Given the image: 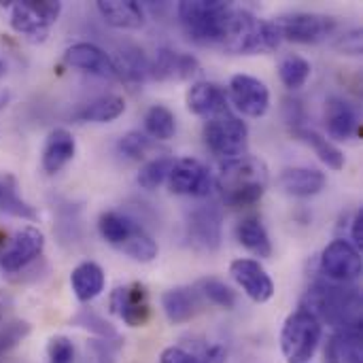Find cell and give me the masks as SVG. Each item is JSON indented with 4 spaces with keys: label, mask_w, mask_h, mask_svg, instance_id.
<instances>
[{
    "label": "cell",
    "mask_w": 363,
    "mask_h": 363,
    "mask_svg": "<svg viewBox=\"0 0 363 363\" xmlns=\"http://www.w3.org/2000/svg\"><path fill=\"white\" fill-rule=\"evenodd\" d=\"M304 311L336 332L362 328V294L355 287L315 283L304 296Z\"/></svg>",
    "instance_id": "obj_1"
},
{
    "label": "cell",
    "mask_w": 363,
    "mask_h": 363,
    "mask_svg": "<svg viewBox=\"0 0 363 363\" xmlns=\"http://www.w3.org/2000/svg\"><path fill=\"white\" fill-rule=\"evenodd\" d=\"M268 168L253 155L228 160L217 177V187L223 200L232 206H251L262 200L268 187Z\"/></svg>",
    "instance_id": "obj_2"
},
{
    "label": "cell",
    "mask_w": 363,
    "mask_h": 363,
    "mask_svg": "<svg viewBox=\"0 0 363 363\" xmlns=\"http://www.w3.org/2000/svg\"><path fill=\"white\" fill-rule=\"evenodd\" d=\"M281 32L274 21H264L242 9H230L221 47L230 53L257 55L274 51L281 45Z\"/></svg>",
    "instance_id": "obj_3"
},
{
    "label": "cell",
    "mask_w": 363,
    "mask_h": 363,
    "mask_svg": "<svg viewBox=\"0 0 363 363\" xmlns=\"http://www.w3.org/2000/svg\"><path fill=\"white\" fill-rule=\"evenodd\" d=\"M230 9L232 4L221 0H185L177 6V13L191 40L200 45H221Z\"/></svg>",
    "instance_id": "obj_4"
},
{
    "label": "cell",
    "mask_w": 363,
    "mask_h": 363,
    "mask_svg": "<svg viewBox=\"0 0 363 363\" xmlns=\"http://www.w3.org/2000/svg\"><path fill=\"white\" fill-rule=\"evenodd\" d=\"M98 230L108 245L117 247L119 251H123L125 255H130L140 264H149L157 257L155 240L136 221H132L121 213L115 211L102 213L98 221Z\"/></svg>",
    "instance_id": "obj_5"
},
{
    "label": "cell",
    "mask_w": 363,
    "mask_h": 363,
    "mask_svg": "<svg viewBox=\"0 0 363 363\" xmlns=\"http://www.w3.org/2000/svg\"><path fill=\"white\" fill-rule=\"evenodd\" d=\"M321 342V323L304 308L291 313L281 332V349L287 363H306Z\"/></svg>",
    "instance_id": "obj_6"
},
{
    "label": "cell",
    "mask_w": 363,
    "mask_h": 363,
    "mask_svg": "<svg viewBox=\"0 0 363 363\" xmlns=\"http://www.w3.org/2000/svg\"><path fill=\"white\" fill-rule=\"evenodd\" d=\"M204 143L215 155H219L228 162V160L240 157L245 153L247 143H249V128L240 117H236L228 108V111L206 119Z\"/></svg>",
    "instance_id": "obj_7"
},
{
    "label": "cell",
    "mask_w": 363,
    "mask_h": 363,
    "mask_svg": "<svg viewBox=\"0 0 363 363\" xmlns=\"http://www.w3.org/2000/svg\"><path fill=\"white\" fill-rule=\"evenodd\" d=\"M274 23L283 40H291L300 45L321 43L330 38L338 28V21L334 17L321 13H287L274 19Z\"/></svg>",
    "instance_id": "obj_8"
},
{
    "label": "cell",
    "mask_w": 363,
    "mask_h": 363,
    "mask_svg": "<svg viewBox=\"0 0 363 363\" xmlns=\"http://www.w3.org/2000/svg\"><path fill=\"white\" fill-rule=\"evenodd\" d=\"M62 13L60 2H17L11 11V26L15 32L26 34L32 40H45L49 34V26L57 21Z\"/></svg>",
    "instance_id": "obj_9"
},
{
    "label": "cell",
    "mask_w": 363,
    "mask_h": 363,
    "mask_svg": "<svg viewBox=\"0 0 363 363\" xmlns=\"http://www.w3.org/2000/svg\"><path fill=\"white\" fill-rule=\"evenodd\" d=\"M230 98L236 111L247 117H264L270 108V89L251 74H234L230 81Z\"/></svg>",
    "instance_id": "obj_10"
},
{
    "label": "cell",
    "mask_w": 363,
    "mask_h": 363,
    "mask_svg": "<svg viewBox=\"0 0 363 363\" xmlns=\"http://www.w3.org/2000/svg\"><path fill=\"white\" fill-rule=\"evenodd\" d=\"M168 185L179 196L206 198L213 191V177L202 162L185 157L174 160V166L168 174Z\"/></svg>",
    "instance_id": "obj_11"
},
{
    "label": "cell",
    "mask_w": 363,
    "mask_h": 363,
    "mask_svg": "<svg viewBox=\"0 0 363 363\" xmlns=\"http://www.w3.org/2000/svg\"><path fill=\"white\" fill-rule=\"evenodd\" d=\"M111 311L130 328H143L151 319V304L145 285L132 283L111 294Z\"/></svg>",
    "instance_id": "obj_12"
},
{
    "label": "cell",
    "mask_w": 363,
    "mask_h": 363,
    "mask_svg": "<svg viewBox=\"0 0 363 363\" xmlns=\"http://www.w3.org/2000/svg\"><path fill=\"white\" fill-rule=\"evenodd\" d=\"M321 270L338 283H351L362 277L363 262L359 251L347 240H334L323 249Z\"/></svg>",
    "instance_id": "obj_13"
},
{
    "label": "cell",
    "mask_w": 363,
    "mask_h": 363,
    "mask_svg": "<svg viewBox=\"0 0 363 363\" xmlns=\"http://www.w3.org/2000/svg\"><path fill=\"white\" fill-rule=\"evenodd\" d=\"M45 249V236L38 228H23L19 230L9 247L0 253V268L6 272H17L26 268L30 262H34Z\"/></svg>",
    "instance_id": "obj_14"
},
{
    "label": "cell",
    "mask_w": 363,
    "mask_h": 363,
    "mask_svg": "<svg viewBox=\"0 0 363 363\" xmlns=\"http://www.w3.org/2000/svg\"><path fill=\"white\" fill-rule=\"evenodd\" d=\"M185 234L191 247L200 251H217L221 245V213L215 206H202L189 213Z\"/></svg>",
    "instance_id": "obj_15"
},
{
    "label": "cell",
    "mask_w": 363,
    "mask_h": 363,
    "mask_svg": "<svg viewBox=\"0 0 363 363\" xmlns=\"http://www.w3.org/2000/svg\"><path fill=\"white\" fill-rule=\"evenodd\" d=\"M230 274L245 289V294L257 304H264L274 296V283L270 274L255 259H247V257L234 259L230 264Z\"/></svg>",
    "instance_id": "obj_16"
},
{
    "label": "cell",
    "mask_w": 363,
    "mask_h": 363,
    "mask_svg": "<svg viewBox=\"0 0 363 363\" xmlns=\"http://www.w3.org/2000/svg\"><path fill=\"white\" fill-rule=\"evenodd\" d=\"M64 60L68 66L81 68L85 72H91L102 79H117L113 60L94 43H74L66 49Z\"/></svg>",
    "instance_id": "obj_17"
},
{
    "label": "cell",
    "mask_w": 363,
    "mask_h": 363,
    "mask_svg": "<svg viewBox=\"0 0 363 363\" xmlns=\"http://www.w3.org/2000/svg\"><path fill=\"white\" fill-rule=\"evenodd\" d=\"M200 72V62L194 55L179 53L172 49H160L151 62V77L157 81H185Z\"/></svg>",
    "instance_id": "obj_18"
},
{
    "label": "cell",
    "mask_w": 363,
    "mask_h": 363,
    "mask_svg": "<svg viewBox=\"0 0 363 363\" xmlns=\"http://www.w3.org/2000/svg\"><path fill=\"white\" fill-rule=\"evenodd\" d=\"M187 108L194 115L208 119L228 111L230 106H228V96L219 85L208 83V81H198L187 91Z\"/></svg>",
    "instance_id": "obj_19"
},
{
    "label": "cell",
    "mask_w": 363,
    "mask_h": 363,
    "mask_svg": "<svg viewBox=\"0 0 363 363\" xmlns=\"http://www.w3.org/2000/svg\"><path fill=\"white\" fill-rule=\"evenodd\" d=\"M98 13L108 26L119 30H138L145 26V11L134 0H100Z\"/></svg>",
    "instance_id": "obj_20"
},
{
    "label": "cell",
    "mask_w": 363,
    "mask_h": 363,
    "mask_svg": "<svg viewBox=\"0 0 363 363\" xmlns=\"http://www.w3.org/2000/svg\"><path fill=\"white\" fill-rule=\"evenodd\" d=\"M325 123H328L330 136H334L338 140H347V138L355 136V132L359 128L357 108L342 98H330L328 108H325Z\"/></svg>",
    "instance_id": "obj_21"
},
{
    "label": "cell",
    "mask_w": 363,
    "mask_h": 363,
    "mask_svg": "<svg viewBox=\"0 0 363 363\" xmlns=\"http://www.w3.org/2000/svg\"><path fill=\"white\" fill-rule=\"evenodd\" d=\"M74 151H77L74 136L64 128L53 130L47 136V143L43 147V168H45V172H49V174L60 172L74 157Z\"/></svg>",
    "instance_id": "obj_22"
},
{
    "label": "cell",
    "mask_w": 363,
    "mask_h": 363,
    "mask_svg": "<svg viewBox=\"0 0 363 363\" xmlns=\"http://www.w3.org/2000/svg\"><path fill=\"white\" fill-rule=\"evenodd\" d=\"M279 185L289 196L311 198L325 187V174L315 168H287L281 172Z\"/></svg>",
    "instance_id": "obj_23"
},
{
    "label": "cell",
    "mask_w": 363,
    "mask_h": 363,
    "mask_svg": "<svg viewBox=\"0 0 363 363\" xmlns=\"http://www.w3.org/2000/svg\"><path fill=\"white\" fill-rule=\"evenodd\" d=\"M162 306L170 323H187L200 311V294L191 287H177L162 296Z\"/></svg>",
    "instance_id": "obj_24"
},
{
    "label": "cell",
    "mask_w": 363,
    "mask_h": 363,
    "mask_svg": "<svg viewBox=\"0 0 363 363\" xmlns=\"http://www.w3.org/2000/svg\"><path fill=\"white\" fill-rule=\"evenodd\" d=\"M325 363H363L362 328L336 332L328 342Z\"/></svg>",
    "instance_id": "obj_25"
},
{
    "label": "cell",
    "mask_w": 363,
    "mask_h": 363,
    "mask_svg": "<svg viewBox=\"0 0 363 363\" xmlns=\"http://www.w3.org/2000/svg\"><path fill=\"white\" fill-rule=\"evenodd\" d=\"M70 287L79 302L96 300L104 289V272L96 262L79 264L70 274Z\"/></svg>",
    "instance_id": "obj_26"
},
{
    "label": "cell",
    "mask_w": 363,
    "mask_h": 363,
    "mask_svg": "<svg viewBox=\"0 0 363 363\" xmlns=\"http://www.w3.org/2000/svg\"><path fill=\"white\" fill-rule=\"evenodd\" d=\"M123 111H125V100L121 96L108 94V96H100V98L91 100L89 104H85L77 113V119L85 121V123H108V121H115L117 117H121Z\"/></svg>",
    "instance_id": "obj_27"
},
{
    "label": "cell",
    "mask_w": 363,
    "mask_h": 363,
    "mask_svg": "<svg viewBox=\"0 0 363 363\" xmlns=\"http://www.w3.org/2000/svg\"><path fill=\"white\" fill-rule=\"evenodd\" d=\"M236 238H238V242H240L247 251H251V253L257 255V257H264V259H266V257L272 255L270 236H268L266 228L262 225V221L255 219V217H247V219H242V221L236 225Z\"/></svg>",
    "instance_id": "obj_28"
},
{
    "label": "cell",
    "mask_w": 363,
    "mask_h": 363,
    "mask_svg": "<svg viewBox=\"0 0 363 363\" xmlns=\"http://www.w3.org/2000/svg\"><path fill=\"white\" fill-rule=\"evenodd\" d=\"M115 72L117 77H123L128 81H145L147 77H151V62L147 60V55L138 49V47H123L117 57L113 60Z\"/></svg>",
    "instance_id": "obj_29"
},
{
    "label": "cell",
    "mask_w": 363,
    "mask_h": 363,
    "mask_svg": "<svg viewBox=\"0 0 363 363\" xmlns=\"http://www.w3.org/2000/svg\"><path fill=\"white\" fill-rule=\"evenodd\" d=\"M296 136L302 143H306L328 168H332V170H342L345 168V153L334 143L323 138L319 132L308 130V128H296Z\"/></svg>",
    "instance_id": "obj_30"
},
{
    "label": "cell",
    "mask_w": 363,
    "mask_h": 363,
    "mask_svg": "<svg viewBox=\"0 0 363 363\" xmlns=\"http://www.w3.org/2000/svg\"><path fill=\"white\" fill-rule=\"evenodd\" d=\"M313 66L308 60H304L302 55L289 53L279 62V77L283 81L285 87L289 89H300L306 85V81L311 79Z\"/></svg>",
    "instance_id": "obj_31"
},
{
    "label": "cell",
    "mask_w": 363,
    "mask_h": 363,
    "mask_svg": "<svg viewBox=\"0 0 363 363\" xmlns=\"http://www.w3.org/2000/svg\"><path fill=\"white\" fill-rule=\"evenodd\" d=\"M145 128L147 134L155 140H168L174 136L177 130V119L172 115L170 108H166L164 104H155L147 111L145 115Z\"/></svg>",
    "instance_id": "obj_32"
},
{
    "label": "cell",
    "mask_w": 363,
    "mask_h": 363,
    "mask_svg": "<svg viewBox=\"0 0 363 363\" xmlns=\"http://www.w3.org/2000/svg\"><path fill=\"white\" fill-rule=\"evenodd\" d=\"M0 211L21 219H36V211L17 196V187L11 177H0Z\"/></svg>",
    "instance_id": "obj_33"
},
{
    "label": "cell",
    "mask_w": 363,
    "mask_h": 363,
    "mask_svg": "<svg viewBox=\"0 0 363 363\" xmlns=\"http://www.w3.org/2000/svg\"><path fill=\"white\" fill-rule=\"evenodd\" d=\"M198 294H202L208 302L219 308L232 311L236 306V294L219 279H202L198 283Z\"/></svg>",
    "instance_id": "obj_34"
},
{
    "label": "cell",
    "mask_w": 363,
    "mask_h": 363,
    "mask_svg": "<svg viewBox=\"0 0 363 363\" xmlns=\"http://www.w3.org/2000/svg\"><path fill=\"white\" fill-rule=\"evenodd\" d=\"M172 166H174L172 157H155V160H151L149 164L143 166V170L138 174V185L143 189H149V191L157 189L168 179Z\"/></svg>",
    "instance_id": "obj_35"
},
{
    "label": "cell",
    "mask_w": 363,
    "mask_h": 363,
    "mask_svg": "<svg viewBox=\"0 0 363 363\" xmlns=\"http://www.w3.org/2000/svg\"><path fill=\"white\" fill-rule=\"evenodd\" d=\"M72 323L77 325V328H83V330H89V332H94V334H98L100 338H104L106 342H111V340H119V336H117V332L111 328V323H106L100 315H96V313H91V311H81L74 319H72Z\"/></svg>",
    "instance_id": "obj_36"
},
{
    "label": "cell",
    "mask_w": 363,
    "mask_h": 363,
    "mask_svg": "<svg viewBox=\"0 0 363 363\" xmlns=\"http://www.w3.org/2000/svg\"><path fill=\"white\" fill-rule=\"evenodd\" d=\"M151 147H153L151 138H147V136L140 134V132H128V134L121 136L119 143H117V149H119L125 157H130V160H143V157L151 151Z\"/></svg>",
    "instance_id": "obj_37"
},
{
    "label": "cell",
    "mask_w": 363,
    "mask_h": 363,
    "mask_svg": "<svg viewBox=\"0 0 363 363\" xmlns=\"http://www.w3.org/2000/svg\"><path fill=\"white\" fill-rule=\"evenodd\" d=\"M30 334V323L26 321H13L0 328V353H6L15 349L26 336Z\"/></svg>",
    "instance_id": "obj_38"
},
{
    "label": "cell",
    "mask_w": 363,
    "mask_h": 363,
    "mask_svg": "<svg viewBox=\"0 0 363 363\" xmlns=\"http://www.w3.org/2000/svg\"><path fill=\"white\" fill-rule=\"evenodd\" d=\"M47 355L49 363H74V345L64 336H55L47 345Z\"/></svg>",
    "instance_id": "obj_39"
},
{
    "label": "cell",
    "mask_w": 363,
    "mask_h": 363,
    "mask_svg": "<svg viewBox=\"0 0 363 363\" xmlns=\"http://www.w3.org/2000/svg\"><path fill=\"white\" fill-rule=\"evenodd\" d=\"M160 363H200L194 355H189L187 351L179 349V347H168L162 351Z\"/></svg>",
    "instance_id": "obj_40"
},
{
    "label": "cell",
    "mask_w": 363,
    "mask_h": 363,
    "mask_svg": "<svg viewBox=\"0 0 363 363\" xmlns=\"http://www.w3.org/2000/svg\"><path fill=\"white\" fill-rule=\"evenodd\" d=\"M340 51H345V53H351V55H359L362 53V32H351V34H347V36H342L340 38V43L336 45Z\"/></svg>",
    "instance_id": "obj_41"
},
{
    "label": "cell",
    "mask_w": 363,
    "mask_h": 363,
    "mask_svg": "<svg viewBox=\"0 0 363 363\" xmlns=\"http://www.w3.org/2000/svg\"><path fill=\"white\" fill-rule=\"evenodd\" d=\"M351 238H353V247L359 251L363 247V211H359L353 219V232H351Z\"/></svg>",
    "instance_id": "obj_42"
},
{
    "label": "cell",
    "mask_w": 363,
    "mask_h": 363,
    "mask_svg": "<svg viewBox=\"0 0 363 363\" xmlns=\"http://www.w3.org/2000/svg\"><path fill=\"white\" fill-rule=\"evenodd\" d=\"M225 357H228V353H225V349L223 347H219V345H215V347H211L204 355H202V359H198L200 363H225Z\"/></svg>",
    "instance_id": "obj_43"
},
{
    "label": "cell",
    "mask_w": 363,
    "mask_h": 363,
    "mask_svg": "<svg viewBox=\"0 0 363 363\" xmlns=\"http://www.w3.org/2000/svg\"><path fill=\"white\" fill-rule=\"evenodd\" d=\"M4 70H6V66H4V64H2V62H0V77H2V74H4Z\"/></svg>",
    "instance_id": "obj_44"
}]
</instances>
